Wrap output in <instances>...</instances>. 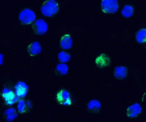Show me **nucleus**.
Returning a JSON list of instances; mask_svg holds the SVG:
<instances>
[{"label": "nucleus", "instance_id": "9", "mask_svg": "<svg viewBox=\"0 0 146 122\" xmlns=\"http://www.w3.org/2000/svg\"><path fill=\"white\" fill-rule=\"evenodd\" d=\"M142 107L138 103H135L129 106L126 110L127 116L130 118H135L141 114Z\"/></svg>", "mask_w": 146, "mask_h": 122}, {"label": "nucleus", "instance_id": "22", "mask_svg": "<svg viewBox=\"0 0 146 122\" xmlns=\"http://www.w3.org/2000/svg\"><path fill=\"white\" fill-rule=\"evenodd\" d=\"M0 64L1 65L3 64V56L2 53H0Z\"/></svg>", "mask_w": 146, "mask_h": 122}, {"label": "nucleus", "instance_id": "12", "mask_svg": "<svg viewBox=\"0 0 146 122\" xmlns=\"http://www.w3.org/2000/svg\"><path fill=\"white\" fill-rule=\"evenodd\" d=\"M27 49L29 54L32 56H35L40 54L42 50L40 43L37 41H34L30 44Z\"/></svg>", "mask_w": 146, "mask_h": 122}, {"label": "nucleus", "instance_id": "18", "mask_svg": "<svg viewBox=\"0 0 146 122\" xmlns=\"http://www.w3.org/2000/svg\"><path fill=\"white\" fill-rule=\"evenodd\" d=\"M26 108V102L24 100L21 99L19 100L17 108L19 112L23 113L25 111Z\"/></svg>", "mask_w": 146, "mask_h": 122}, {"label": "nucleus", "instance_id": "3", "mask_svg": "<svg viewBox=\"0 0 146 122\" xmlns=\"http://www.w3.org/2000/svg\"><path fill=\"white\" fill-rule=\"evenodd\" d=\"M36 16L32 10L26 8L21 11L19 15L18 18L20 23L25 25H30L35 21Z\"/></svg>", "mask_w": 146, "mask_h": 122}, {"label": "nucleus", "instance_id": "13", "mask_svg": "<svg viewBox=\"0 0 146 122\" xmlns=\"http://www.w3.org/2000/svg\"><path fill=\"white\" fill-rule=\"evenodd\" d=\"M135 9L134 6L130 4H126L122 7L120 11L121 16L124 18L128 19L134 15Z\"/></svg>", "mask_w": 146, "mask_h": 122}, {"label": "nucleus", "instance_id": "6", "mask_svg": "<svg viewBox=\"0 0 146 122\" xmlns=\"http://www.w3.org/2000/svg\"><path fill=\"white\" fill-rule=\"evenodd\" d=\"M2 96L5 103L7 105H13L19 100V98L16 95L14 92L7 88L3 89Z\"/></svg>", "mask_w": 146, "mask_h": 122}, {"label": "nucleus", "instance_id": "4", "mask_svg": "<svg viewBox=\"0 0 146 122\" xmlns=\"http://www.w3.org/2000/svg\"><path fill=\"white\" fill-rule=\"evenodd\" d=\"M56 98L58 102L64 106H70L72 103L70 94L68 91L65 89L60 90L57 93Z\"/></svg>", "mask_w": 146, "mask_h": 122}, {"label": "nucleus", "instance_id": "10", "mask_svg": "<svg viewBox=\"0 0 146 122\" xmlns=\"http://www.w3.org/2000/svg\"><path fill=\"white\" fill-rule=\"evenodd\" d=\"M14 90L15 94L19 98H23L27 94L29 88L25 82L20 81L18 82L15 86Z\"/></svg>", "mask_w": 146, "mask_h": 122}, {"label": "nucleus", "instance_id": "5", "mask_svg": "<svg viewBox=\"0 0 146 122\" xmlns=\"http://www.w3.org/2000/svg\"><path fill=\"white\" fill-rule=\"evenodd\" d=\"M32 28L36 34L38 36H42L47 32L48 26L47 22L44 19H39L33 23Z\"/></svg>", "mask_w": 146, "mask_h": 122}, {"label": "nucleus", "instance_id": "15", "mask_svg": "<svg viewBox=\"0 0 146 122\" xmlns=\"http://www.w3.org/2000/svg\"><path fill=\"white\" fill-rule=\"evenodd\" d=\"M88 110L93 113H97L100 111L102 108V104L99 100L93 99L90 100L87 105Z\"/></svg>", "mask_w": 146, "mask_h": 122}, {"label": "nucleus", "instance_id": "11", "mask_svg": "<svg viewBox=\"0 0 146 122\" xmlns=\"http://www.w3.org/2000/svg\"><path fill=\"white\" fill-rule=\"evenodd\" d=\"M128 73V69L126 66L118 65L115 67L113 71V75L116 79L122 80L126 78Z\"/></svg>", "mask_w": 146, "mask_h": 122}, {"label": "nucleus", "instance_id": "16", "mask_svg": "<svg viewBox=\"0 0 146 122\" xmlns=\"http://www.w3.org/2000/svg\"><path fill=\"white\" fill-rule=\"evenodd\" d=\"M58 58L61 63H66L71 59V54L66 50H63L60 52L58 54Z\"/></svg>", "mask_w": 146, "mask_h": 122}, {"label": "nucleus", "instance_id": "14", "mask_svg": "<svg viewBox=\"0 0 146 122\" xmlns=\"http://www.w3.org/2000/svg\"><path fill=\"white\" fill-rule=\"evenodd\" d=\"M135 39L138 43L143 44H146V27H141L138 29L135 35Z\"/></svg>", "mask_w": 146, "mask_h": 122}, {"label": "nucleus", "instance_id": "2", "mask_svg": "<svg viewBox=\"0 0 146 122\" xmlns=\"http://www.w3.org/2000/svg\"><path fill=\"white\" fill-rule=\"evenodd\" d=\"M100 5L102 11L106 14H114L119 7L118 0H102Z\"/></svg>", "mask_w": 146, "mask_h": 122}, {"label": "nucleus", "instance_id": "19", "mask_svg": "<svg viewBox=\"0 0 146 122\" xmlns=\"http://www.w3.org/2000/svg\"><path fill=\"white\" fill-rule=\"evenodd\" d=\"M18 116V114L16 113L7 116L6 120L8 121H11L17 118Z\"/></svg>", "mask_w": 146, "mask_h": 122}, {"label": "nucleus", "instance_id": "1", "mask_svg": "<svg viewBox=\"0 0 146 122\" xmlns=\"http://www.w3.org/2000/svg\"><path fill=\"white\" fill-rule=\"evenodd\" d=\"M59 10L58 3L55 0H46L42 5V14L46 17H51L58 13Z\"/></svg>", "mask_w": 146, "mask_h": 122}, {"label": "nucleus", "instance_id": "21", "mask_svg": "<svg viewBox=\"0 0 146 122\" xmlns=\"http://www.w3.org/2000/svg\"><path fill=\"white\" fill-rule=\"evenodd\" d=\"M27 107V108H30L32 107V105L31 102L30 101H27L26 102Z\"/></svg>", "mask_w": 146, "mask_h": 122}, {"label": "nucleus", "instance_id": "7", "mask_svg": "<svg viewBox=\"0 0 146 122\" xmlns=\"http://www.w3.org/2000/svg\"><path fill=\"white\" fill-rule=\"evenodd\" d=\"M111 59L106 54L102 53L96 58L95 63L96 66L100 69H103L109 67L111 64Z\"/></svg>", "mask_w": 146, "mask_h": 122}, {"label": "nucleus", "instance_id": "20", "mask_svg": "<svg viewBox=\"0 0 146 122\" xmlns=\"http://www.w3.org/2000/svg\"><path fill=\"white\" fill-rule=\"evenodd\" d=\"M15 109L14 108H10L6 109L4 111V114L8 116L15 113Z\"/></svg>", "mask_w": 146, "mask_h": 122}, {"label": "nucleus", "instance_id": "8", "mask_svg": "<svg viewBox=\"0 0 146 122\" xmlns=\"http://www.w3.org/2000/svg\"><path fill=\"white\" fill-rule=\"evenodd\" d=\"M73 45V40L71 35L68 33L63 35L60 38L59 45L63 50H67L71 49Z\"/></svg>", "mask_w": 146, "mask_h": 122}, {"label": "nucleus", "instance_id": "17", "mask_svg": "<svg viewBox=\"0 0 146 122\" xmlns=\"http://www.w3.org/2000/svg\"><path fill=\"white\" fill-rule=\"evenodd\" d=\"M56 69L60 74L65 75L67 74L68 72L69 67L66 63L60 62L56 65Z\"/></svg>", "mask_w": 146, "mask_h": 122}]
</instances>
